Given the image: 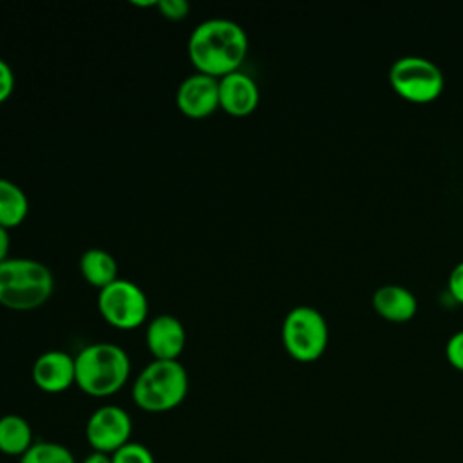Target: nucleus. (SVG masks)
I'll list each match as a JSON object with an SVG mask.
<instances>
[{"label": "nucleus", "instance_id": "obj_19", "mask_svg": "<svg viewBox=\"0 0 463 463\" xmlns=\"http://www.w3.org/2000/svg\"><path fill=\"white\" fill-rule=\"evenodd\" d=\"M156 7L161 13V16L172 22L183 20L190 13V4L186 0H157Z\"/></svg>", "mask_w": 463, "mask_h": 463}, {"label": "nucleus", "instance_id": "obj_9", "mask_svg": "<svg viewBox=\"0 0 463 463\" xmlns=\"http://www.w3.org/2000/svg\"><path fill=\"white\" fill-rule=\"evenodd\" d=\"M175 105L186 118H208L219 109V80L203 72L186 76L175 90Z\"/></svg>", "mask_w": 463, "mask_h": 463}, {"label": "nucleus", "instance_id": "obj_8", "mask_svg": "<svg viewBox=\"0 0 463 463\" xmlns=\"http://www.w3.org/2000/svg\"><path fill=\"white\" fill-rule=\"evenodd\" d=\"M132 418L119 405H101L87 420L85 439L94 452L112 456L130 441Z\"/></svg>", "mask_w": 463, "mask_h": 463}, {"label": "nucleus", "instance_id": "obj_10", "mask_svg": "<svg viewBox=\"0 0 463 463\" xmlns=\"http://www.w3.org/2000/svg\"><path fill=\"white\" fill-rule=\"evenodd\" d=\"M31 378L34 385L49 394H58L67 391L71 385H76V362L74 356L51 349L42 353L31 369Z\"/></svg>", "mask_w": 463, "mask_h": 463}, {"label": "nucleus", "instance_id": "obj_6", "mask_svg": "<svg viewBox=\"0 0 463 463\" xmlns=\"http://www.w3.org/2000/svg\"><path fill=\"white\" fill-rule=\"evenodd\" d=\"M98 309L112 327L136 329L148 318V298L136 282L116 279L98 291Z\"/></svg>", "mask_w": 463, "mask_h": 463}, {"label": "nucleus", "instance_id": "obj_4", "mask_svg": "<svg viewBox=\"0 0 463 463\" xmlns=\"http://www.w3.org/2000/svg\"><path fill=\"white\" fill-rule=\"evenodd\" d=\"M188 385L179 360H152L132 383V402L145 412H168L184 402Z\"/></svg>", "mask_w": 463, "mask_h": 463}, {"label": "nucleus", "instance_id": "obj_24", "mask_svg": "<svg viewBox=\"0 0 463 463\" xmlns=\"http://www.w3.org/2000/svg\"><path fill=\"white\" fill-rule=\"evenodd\" d=\"M81 463H112V458L109 454H103V452H90L89 456L83 458Z\"/></svg>", "mask_w": 463, "mask_h": 463}, {"label": "nucleus", "instance_id": "obj_21", "mask_svg": "<svg viewBox=\"0 0 463 463\" xmlns=\"http://www.w3.org/2000/svg\"><path fill=\"white\" fill-rule=\"evenodd\" d=\"M14 90V72L11 65L0 58V105L5 103Z\"/></svg>", "mask_w": 463, "mask_h": 463}, {"label": "nucleus", "instance_id": "obj_22", "mask_svg": "<svg viewBox=\"0 0 463 463\" xmlns=\"http://www.w3.org/2000/svg\"><path fill=\"white\" fill-rule=\"evenodd\" d=\"M449 289H450V293H452L458 300L463 302V260H459V262L452 268V271H450V275H449Z\"/></svg>", "mask_w": 463, "mask_h": 463}, {"label": "nucleus", "instance_id": "obj_5", "mask_svg": "<svg viewBox=\"0 0 463 463\" xmlns=\"http://www.w3.org/2000/svg\"><path fill=\"white\" fill-rule=\"evenodd\" d=\"M327 322L315 306L298 304L282 320V344L295 360L311 362L318 358L327 345Z\"/></svg>", "mask_w": 463, "mask_h": 463}, {"label": "nucleus", "instance_id": "obj_18", "mask_svg": "<svg viewBox=\"0 0 463 463\" xmlns=\"http://www.w3.org/2000/svg\"><path fill=\"white\" fill-rule=\"evenodd\" d=\"M112 463H156L154 454L148 447L137 441H128L112 456Z\"/></svg>", "mask_w": 463, "mask_h": 463}, {"label": "nucleus", "instance_id": "obj_14", "mask_svg": "<svg viewBox=\"0 0 463 463\" xmlns=\"http://www.w3.org/2000/svg\"><path fill=\"white\" fill-rule=\"evenodd\" d=\"M80 273L81 277L98 291L110 282H114L118 277V262L112 253H109L103 248H89L80 257Z\"/></svg>", "mask_w": 463, "mask_h": 463}, {"label": "nucleus", "instance_id": "obj_2", "mask_svg": "<svg viewBox=\"0 0 463 463\" xmlns=\"http://www.w3.org/2000/svg\"><path fill=\"white\" fill-rule=\"evenodd\" d=\"M76 385L92 398L116 394L130 376L127 351L112 342L85 345L76 356Z\"/></svg>", "mask_w": 463, "mask_h": 463}, {"label": "nucleus", "instance_id": "obj_13", "mask_svg": "<svg viewBox=\"0 0 463 463\" xmlns=\"http://www.w3.org/2000/svg\"><path fill=\"white\" fill-rule=\"evenodd\" d=\"M374 309L387 320H409L418 309L416 295L402 284H383L373 293Z\"/></svg>", "mask_w": 463, "mask_h": 463}, {"label": "nucleus", "instance_id": "obj_7", "mask_svg": "<svg viewBox=\"0 0 463 463\" xmlns=\"http://www.w3.org/2000/svg\"><path fill=\"white\" fill-rule=\"evenodd\" d=\"M389 81L398 94L411 101H430L441 92L445 76L432 60L407 54L391 63Z\"/></svg>", "mask_w": 463, "mask_h": 463}, {"label": "nucleus", "instance_id": "obj_12", "mask_svg": "<svg viewBox=\"0 0 463 463\" xmlns=\"http://www.w3.org/2000/svg\"><path fill=\"white\" fill-rule=\"evenodd\" d=\"M260 99L257 81L241 71L219 78V109L235 118L251 114Z\"/></svg>", "mask_w": 463, "mask_h": 463}, {"label": "nucleus", "instance_id": "obj_11", "mask_svg": "<svg viewBox=\"0 0 463 463\" xmlns=\"http://www.w3.org/2000/svg\"><path fill=\"white\" fill-rule=\"evenodd\" d=\"M145 344L154 360H177L186 344L184 326L174 315H156L146 326Z\"/></svg>", "mask_w": 463, "mask_h": 463}, {"label": "nucleus", "instance_id": "obj_23", "mask_svg": "<svg viewBox=\"0 0 463 463\" xmlns=\"http://www.w3.org/2000/svg\"><path fill=\"white\" fill-rule=\"evenodd\" d=\"M9 244H11V237H9V230L0 226V262H4L5 259H9Z\"/></svg>", "mask_w": 463, "mask_h": 463}, {"label": "nucleus", "instance_id": "obj_1", "mask_svg": "<svg viewBox=\"0 0 463 463\" xmlns=\"http://www.w3.org/2000/svg\"><path fill=\"white\" fill-rule=\"evenodd\" d=\"M186 51L197 72L219 80L242 65L248 54V34L230 18H208L190 33Z\"/></svg>", "mask_w": 463, "mask_h": 463}, {"label": "nucleus", "instance_id": "obj_16", "mask_svg": "<svg viewBox=\"0 0 463 463\" xmlns=\"http://www.w3.org/2000/svg\"><path fill=\"white\" fill-rule=\"evenodd\" d=\"M29 213V199L22 186L11 179L0 177V226L11 230L25 221Z\"/></svg>", "mask_w": 463, "mask_h": 463}, {"label": "nucleus", "instance_id": "obj_15", "mask_svg": "<svg viewBox=\"0 0 463 463\" xmlns=\"http://www.w3.org/2000/svg\"><path fill=\"white\" fill-rule=\"evenodd\" d=\"M33 429L29 421L20 414H4L0 416V452L5 456L22 458L31 445Z\"/></svg>", "mask_w": 463, "mask_h": 463}, {"label": "nucleus", "instance_id": "obj_17", "mask_svg": "<svg viewBox=\"0 0 463 463\" xmlns=\"http://www.w3.org/2000/svg\"><path fill=\"white\" fill-rule=\"evenodd\" d=\"M20 463H76L74 454L58 441H34Z\"/></svg>", "mask_w": 463, "mask_h": 463}, {"label": "nucleus", "instance_id": "obj_20", "mask_svg": "<svg viewBox=\"0 0 463 463\" xmlns=\"http://www.w3.org/2000/svg\"><path fill=\"white\" fill-rule=\"evenodd\" d=\"M445 354L449 358V362L463 371V329L459 331H454L449 340H447V345H445Z\"/></svg>", "mask_w": 463, "mask_h": 463}, {"label": "nucleus", "instance_id": "obj_3", "mask_svg": "<svg viewBox=\"0 0 463 463\" xmlns=\"http://www.w3.org/2000/svg\"><path fill=\"white\" fill-rule=\"evenodd\" d=\"M54 291V275L47 264L29 257L0 262V306L31 311L43 306Z\"/></svg>", "mask_w": 463, "mask_h": 463}]
</instances>
